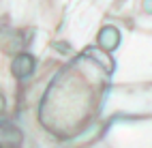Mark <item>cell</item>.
<instances>
[{
  "label": "cell",
  "instance_id": "6da1fadb",
  "mask_svg": "<svg viewBox=\"0 0 152 148\" xmlns=\"http://www.w3.org/2000/svg\"><path fill=\"white\" fill-rule=\"evenodd\" d=\"M34 67H37L34 56L22 52V54H17V56L13 58V62H11V73H13V77H17V80H26V77H30V75L34 73Z\"/></svg>",
  "mask_w": 152,
  "mask_h": 148
},
{
  "label": "cell",
  "instance_id": "7a4b0ae2",
  "mask_svg": "<svg viewBox=\"0 0 152 148\" xmlns=\"http://www.w3.org/2000/svg\"><path fill=\"white\" fill-rule=\"evenodd\" d=\"M96 45L103 52H114L120 45V30L116 26H103L96 34Z\"/></svg>",
  "mask_w": 152,
  "mask_h": 148
},
{
  "label": "cell",
  "instance_id": "3957f363",
  "mask_svg": "<svg viewBox=\"0 0 152 148\" xmlns=\"http://www.w3.org/2000/svg\"><path fill=\"white\" fill-rule=\"evenodd\" d=\"M141 11L146 15H152V0H141Z\"/></svg>",
  "mask_w": 152,
  "mask_h": 148
},
{
  "label": "cell",
  "instance_id": "277c9868",
  "mask_svg": "<svg viewBox=\"0 0 152 148\" xmlns=\"http://www.w3.org/2000/svg\"><path fill=\"white\" fill-rule=\"evenodd\" d=\"M2 112H4V97L0 95V114H2Z\"/></svg>",
  "mask_w": 152,
  "mask_h": 148
}]
</instances>
